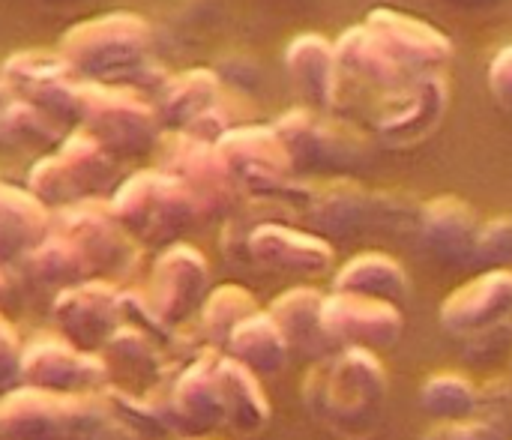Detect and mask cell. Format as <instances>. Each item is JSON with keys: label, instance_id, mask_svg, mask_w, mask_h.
Masks as SVG:
<instances>
[{"label": "cell", "instance_id": "obj_1", "mask_svg": "<svg viewBox=\"0 0 512 440\" xmlns=\"http://www.w3.org/2000/svg\"><path fill=\"white\" fill-rule=\"evenodd\" d=\"M111 393L57 396L15 387L0 396V440H141Z\"/></svg>", "mask_w": 512, "mask_h": 440}, {"label": "cell", "instance_id": "obj_2", "mask_svg": "<svg viewBox=\"0 0 512 440\" xmlns=\"http://www.w3.org/2000/svg\"><path fill=\"white\" fill-rule=\"evenodd\" d=\"M60 54L84 78H126L150 54V27L129 12L102 15L72 27L60 42Z\"/></svg>", "mask_w": 512, "mask_h": 440}, {"label": "cell", "instance_id": "obj_3", "mask_svg": "<svg viewBox=\"0 0 512 440\" xmlns=\"http://www.w3.org/2000/svg\"><path fill=\"white\" fill-rule=\"evenodd\" d=\"M111 210L135 243L162 246L192 225L198 201L177 177L144 171L114 192Z\"/></svg>", "mask_w": 512, "mask_h": 440}, {"label": "cell", "instance_id": "obj_4", "mask_svg": "<svg viewBox=\"0 0 512 440\" xmlns=\"http://www.w3.org/2000/svg\"><path fill=\"white\" fill-rule=\"evenodd\" d=\"M117 165L93 135L75 132L60 141L54 156H45L30 174V192L45 207H75L93 201L114 183Z\"/></svg>", "mask_w": 512, "mask_h": 440}, {"label": "cell", "instance_id": "obj_5", "mask_svg": "<svg viewBox=\"0 0 512 440\" xmlns=\"http://www.w3.org/2000/svg\"><path fill=\"white\" fill-rule=\"evenodd\" d=\"M306 390L309 396H318V417L339 435H366L381 417L384 375L378 363L360 351L348 354L333 372L321 375L318 390Z\"/></svg>", "mask_w": 512, "mask_h": 440}, {"label": "cell", "instance_id": "obj_6", "mask_svg": "<svg viewBox=\"0 0 512 440\" xmlns=\"http://www.w3.org/2000/svg\"><path fill=\"white\" fill-rule=\"evenodd\" d=\"M18 384L57 396H87L108 387V369L96 351H84L63 336H39L21 348Z\"/></svg>", "mask_w": 512, "mask_h": 440}, {"label": "cell", "instance_id": "obj_7", "mask_svg": "<svg viewBox=\"0 0 512 440\" xmlns=\"http://www.w3.org/2000/svg\"><path fill=\"white\" fill-rule=\"evenodd\" d=\"M78 120L87 126V135H93L108 153L120 156L147 153L159 132V120L147 102L108 87H81Z\"/></svg>", "mask_w": 512, "mask_h": 440}, {"label": "cell", "instance_id": "obj_8", "mask_svg": "<svg viewBox=\"0 0 512 440\" xmlns=\"http://www.w3.org/2000/svg\"><path fill=\"white\" fill-rule=\"evenodd\" d=\"M63 237H69L78 252L84 255V261L93 270V279H120L126 276L135 261H138V249L132 234L120 225V219L114 216L111 207L102 204H75L66 207L57 228Z\"/></svg>", "mask_w": 512, "mask_h": 440}, {"label": "cell", "instance_id": "obj_9", "mask_svg": "<svg viewBox=\"0 0 512 440\" xmlns=\"http://www.w3.org/2000/svg\"><path fill=\"white\" fill-rule=\"evenodd\" d=\"M210 288V273L207 261L189 249V246H171L159 255L150 273V285L141 294L150 315L162 330L183 324L195 312H201L207 291Z\"/></svg>", "mask_w": 512, "mask_h": 440}, {"label": "cell", "instance_id": "obj_10", "mask_svg": "<svg viewBox=\"0 0 512 440\" xmlns=\"http://www.w3.org/2000/svg\"><path fill=\"white\" fill-rule=\"evenodd\" d=\"M51 318L63 339L84 351H102V345L126 324L123 294L105 279H87L72 288L57 291L51 303Z\"/></svg>", "mask_w": 512, "mask_h": 440}, {"label": "cell", "instance_id": "obj_11", "mask_svg": "<svg viewBox=\"0 0 512 440\" xmlns=\"http://www.w3.org/2000/svg\"><path fill=\"white\" fill-rule=\"evenodd\" d=\"M3 78L24 102L42 108L57 123L78 120L81 114V81L78 72L63 60V54L24 51L6 60Z\"/></svg>", "mask_w": 512, "mask_h": 440}, {"label": "cell", "instance_id": "obj_12", "mask_svg": "<svg viewBox=\"0 0 512 440\" xmlns=\"http://www.w3.org/2000/svg\"><path fill=\"white\" fill-rule=\"evenodd\" d=\"M168 423L177 432L204 435L216 426H222V399H219V381H216V357L195 360L171 387L168 405H165Z\"/></svg>", "mask_w": 512, "mask_h": 440}, {"label": "cell", "instance_id": "obj_13", "mask_svg": "<svg viewBox=\"0 0 512 440\" xmlns=\"http://www.w3.org/2000/svg\"><path fill=\"white\" fill-rule=\"evenodd\" d=\"M321 327L327 336L348 339L351 345H390L399 336V312L375 297L339 294L324 303Z\"/></svg>", "mask_w": 512, "mask_h": 440}, {"label": "cell", "instance_id": "obj_14", "mask_svg": "<svg viewBox=\"0 0 512 440\" xmlns=\"http://www.w3.org/2000/svg\"><path fill=\"white\" fill-rule=\"evenodd\" d=\"M48 234V207L33 192L0 183V261H21Z\"/></svg>", "mask_w": 512, "mask_h": 440}, {"label": "cell", "instance_id": "obj_15", "mask_svg": "<svg viewBox=\"0 0 512 440\" xmlns=\"http://www.w3.org/2000/svg\"><path fill=\"white\" fill-rule=\"evenodd\" d=\"M99 357L108 369V384L120 381L126 390H141V384L153 381L162 369V354L153 333L138 324H120L117 333L102 345Z\"/></svg>", "mask_w": 512, "mask_h": 440}, {"label": "cell", "instance_id": "obj_16", "mask_svg": "<svg viewBox=\"0 0 512 440\" xmlns=\"http://www.w3.org/2000/svg\"><path fill=\"white\" fill-rule=\"evenodd\" d=\"M510 312L512 276L495 273V276H486V279L456 291V297L444 306V321L456 333H477V330L495 327Z\"/></svg>", "mask_w": 512, "mask_h": 440}, {"label": "cell", "instance_id": "obj_17", "mask_svg": "<svg viewBox=\"0 0 512 440\" xmlns=\"http://www.w3.org/2000/svg\"><path fill=\"white\" fill-rule=\"evenodd\" d=\"M216 381L222 399V426L237 435H252L267 423V402L255 384V375L231 360H216Z\"/></svg>", "mask_w": 512, "mask_h": 440}, {"label": "cell", "instance_id": "obj_18", "mask_svg": "<svg viewBox=\"0 0 512 440\" xmlns=\"http://www.w3.org/2000/svg\"><path fill=\"white\" fill-rule=\"evenodd\" d=\"M24 273L30 276V282H36L39 288H51V291H63L72 288L78 282L93 279L90 264L84 261V255L78 252V246L63 237L60 231H51L33 252H27L24 258Z\"/></svg>", "mask_w": 512, "mask_h": 440}, {"label": "cell", "instance_id": "obj_19", "mask_svg": "<svg viewBox=\"0 0 512 440\" xmlns=\"http://www.w3.org/2000/svg\"><path fill=\"white\" fill-rule=\"evenodd\" d=\"M231 357L243 363L252 375H276L288 360V339L279 324L267 315H249L228 336Z\"/></svg>", "mask_w": 512, "mask_h": 440}, {"label": "cell", "instance_id": "obj_20", "mask_svg": "<svg viewBox=\"0 0 512 440\" xmlns=\"http://www.w3.org/2000/svg\"><path fill=\"white\" fill-rule=\"evenodd\" d=\"M168 171L192 192L198 204L219 207L225 201V165L198 141H174L168 150Z\"/></svg>", "mask_w": 512, "mask_h": 440}, {"label": "cell", "instance_id": "obj_21", "mask_svg": "<svg viewBox=\"0 0 512 440\" xmlns=\"http://www.w3.org/2000/svg\"><path fill=\"white\" fill-rule=\"evenodd\" d=\"M0 141L15 147H39L48 150L63 141V123H57L42 108L15 99L6 108H0Z\"/></svg>", "mask_w": 512, "mask_h": 440}, {"label": "cell", "instance_id": "obj_22", "mask_svg": "<svg viewBox=\"0 0 512 440\" xmlns=\"http://www.w3.org/2000/svg\"><path fill=\"white\" fill-rule=\"evenodd\" d=\"M309 246H315V243L285 234V231H276V228L258 231L249 243L252 258L264 267H300L306 273H315L318 267L327 264V252H318Z\"/></svg>", "mask_w": 512, "mask_h": 440}, {"label": "cell", "instance_id": "obj_23", "mask_svg": "<svg viewBox=\"0 0 512 440\" xmlns=\"http://www.w3.org/2000/svg\"><path fill=\"white\" fill-rule=\"evenodd\" d=\"M339 288H345V294L393 300V297H402L405 279L399 267L384 258H360L339 276Z\"/></svg>", "mask_w": 512, "mask_h": 440}, {"label": "cell", "instance_id": "obj_24", "mask_svg": "<svg viewBox=\"0 0 512 440\" xmlns=\"http://www.w3.org/2000/svg\"><path fill=\"white\" fill-rule=\"evenodd\" d=\"M249 315H255V303L243 288H219L213 294H207L204 306H201V327L207 333V339L213 342H228L231 330L246 321Z\"/></svg>", "mask_w": 512, "mask_h": 440}, {"label": "cell", "instance_id": "obj_25", "mask_svg": "<svg viewBox=\"0 0 512 440\" xmlns=\"http://www.w3.org/2000/svg\"><path fill=\"white\" fill-rule=\"evenodd\" d=\"M321 309H324V303L318 297H312V291H291L282 300H276L270 318L279 324V330H282L285 339L306 345L309 342V333H324V327H321Z\"/></svg>", "mask_w": 512, "mask_h": 440}, {"label": "cell", "instance_id": "obj_26", "mask_svg": "<svg viewBox=\"0 0 512 440\" xmlns=\"http://www.w3.org/2000/svg\"><path fill=\"white\" fill-rule=\"evenodd\" d=\"M216 84L207 72H192L165 90V114L171 120H195L213 99Z\"/></svg>", "mask_w": 512, "mask_h": 440}, {"label": "cell", "instance_id": "obj_27", "mask_svg": "<svg viewBox=\"0 0 512 440\" xmlns=\"http://www.w3.org/2000/svg\"><path fill=\"white\" fill-rule=\"evenodd\" d=\"M423 405L444 420H456V417H468L477 405L471 384H465L462 378H435L426 393H423Z\"/></svg>", "mask_w": 512, "mask_h": 440}, {"label": "cell", "instance_id": "obj_28", "mask_svg": "<svg viewBox=\"0 0 512 440\" xmlns=\"http://www.w3.org/2000/svg\"><path fill=\"white\" fill-rule=\"evenodd\" d=\"M21 342L15 336V330L0 318V396H6L9 390L18 387V375H21Z\"/></svg>", "mask_w": 512, "mask_h": 440}, {"label": "cell", "instance_id": "obj_29", "mask_svg": "<svg viewBox=\"0 0 512 440\" xmlns=\"http://www.w3.org/2000/svg\"><path fill=\"white\" fill-rule=\"evenodd\" d=\"M432 440H498V435L486 426H450L435 432Z\"/></svg>", "mask_w": 512, "mask_h": 440}, {"label": "cell", "instance_id": "obj_30", "mask_svg": "<svg viewBox=\"0 0 512 440\" xmlns=\"http://www.w3.org/2000/svg\"><path fill=\"white\" fill-rule=\"evenodd\" d=\"M6 297H9V279H6L3 270H0V303H3Z\"/></svg>", "mask_w": 512, "mask_h": 440}]
</instances>
